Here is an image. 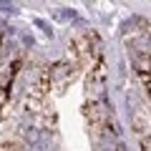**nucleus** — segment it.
I'll use <instances>...</instances> for the list:
<instances>
[{
  "label": "nucleus",
  "mask_w": 151,
  "mask_h": 151,
  "mask_svg": "<svg viewBox=\"0 0 151 151\" xmlns=\"http://www.w3.org/2000/svg\"><path fill=\"white\" fill-rule=\"evenodd\" d=\"M76 70H78V65L70 63V60H55L48 68V73H50V81H53L55 88H65L76 78Z\"/></svg>",
  "instance_id": "1"
}]
</instances>
